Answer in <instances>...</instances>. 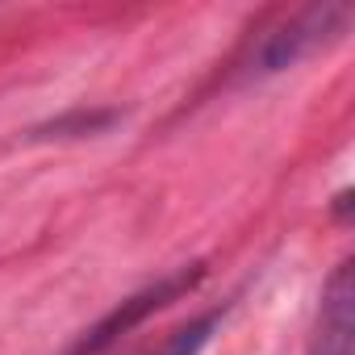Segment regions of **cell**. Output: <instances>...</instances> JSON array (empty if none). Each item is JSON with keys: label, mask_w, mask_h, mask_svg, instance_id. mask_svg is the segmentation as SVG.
<instances>
[{"label": "cell", "mask_w": 355, "mask_h": 355, "mask_svg": "<svg viewBox=\"0 0 355 355\" xmlns=\"http://www.w3.org/2000/svg\"><path fill=\"white\" fill-rule=\"evenodd\" d=\"M201 263H193V268H180V272H171V276H163V280H155L150 288H142L138 297H130V301H121L105 322H96L84 338H80V347L71 351V355H96L101 347H109L113 338H121L125 330H134L146 313H155V309H163L167 301H175L180 293H189L197 280H201Z\"/></svg>", "instance_id": "cell-1"}, {"label": "cell", "mask_w": 355, "mask_h": 355, "mask_svg": "<svg viewBox=\"0 0 355 355\" xmlns=\"http://www.w3.org/2000/svg\"><path fill=\"white\" fill-rule=\"evenodd\" d=\"M351 330H355V280H351V263H338L322 288L309 355H351Z\"/></svg>", "instance_id": "cell-2"}, {"label": "cell", "mask_w": 355, "mask_h": 355, "mask_svg": "<svg viewBox=\"0 0 355 355\" xmlns=\"http://www.w3.org/2000/svg\"><path fill=\"white\" fill-rule=\"evenodd\" d=\"M330 21H343V9H309L305 17H297V21H288L280 34H272V38H268V46H263V55H259L263 71L293 67L301 55H309L318 42H326Z\"/></svg>", "instance_id": "cell-3"}, {"label": "cell", "mask_w": 355, "mask_h": 355, "mask_svg": "<svg viewBox=\"0 0 355 355\" xmlns=\"http://www.w3.org/2000/svg\"><path fill=\"white\" fill-rule=\"evenodd\" d=\"M218 326H222V309H209V313L184 322L180 330H171V334H167L155 351H146V355H201V351L209 347V338L218 334Z\"/></svg>", "instance_id": "cell-4"}]
</instances>
